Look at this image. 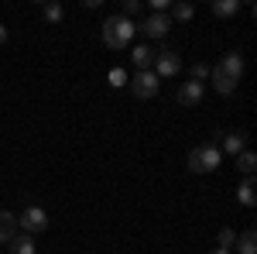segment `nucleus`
<instances>
[{
	"label": "nucleus",
	"mask_w": 257,
	"mask_h": 254,
	"mask_svg": "<svg viewBox=\"0 0 257 254\" xmlns=\"http://www.w3.org/2000/svg\"><path fill=\"white\" fill-rule=\"evenodd\" d=\"M134 31H138L134 21H127L123 14H113V18L103 21V45L113 48V52H120V48H127V45L134 41Z\"/></svg>",
	"instance_id": "f257e3e1"
},
{
	"label": "nucleus",
	"mask_w": 257,
	"mask_h": 254,
	"mask_svg": "<svg viewBox=\"0 0 257 254\" xmlns=\"http://www.w3.org/2000/svg\"><path fill=\"white\" fill-rule=\"evenodd\" d=\"M158 90H161V79L155 76V72H134V79H131V93L138 100L158 97Z\"/></svg>",
	"instance_id": "7ed1b4c3"
},
{
	"label": "nucleus",
	"mask_w": 257,
	"mask_h": 254,
	"mask_svg": "<svg viewBox=\"0 0 257 254\" xmlns=\"http://www.w3.org/2000/svg\"><path fill=\"white\" fill-rule=\"evenodd\" d=\"M134 14H141V0H123V18L131 21Z\"/></svg>",
	"instance_id": "412c9836"
},
{
	"label": "nucleus",
	"mask_w": 257,
	"mask_h": 254,
	"mask_svg": "<svg viewBox=\"0 0 257 254\" xmlns=\"http://www.w3.org/2000/svg\"><path fill=\"white\" fill-rule=\"evenodd\" d=\"M4 41H7V28L0 24V45H4Z\"/></svg>",
	"instance_id": "b1692460"
},
{
	"label": "nucleus",
	"mask_w": 257,
	"mask_h": 254,
	"mask_svg": "<svg viewBox=\"0 0 257 254\" xmlns=\"http://www.w3.org/2000/svg\"><path fill=\"white\" fill-rule=\"evenodd\" d=\"M192 14H196L192 4H175V7H172V18L175 21H192Z\"/></svg>",
	"instance_id": "6ab92c4d"
},
{
	"label": "nucleus",
	"mask_w": 257,
	"mask_h": 254,
	"mask_svg": "<svg viewBox=\"0 0 257 254\" xmlns=\"http://www.w3.org/2000/svg\"><path fill=\"white\" fill-rule=\"evenodd\" d=\"M209 79H213V86H216V93H223V97H230V93L237 90V79H230L226 72H219L216 65L209 69Z\"/></svg>",
	"instance_id": "9d476101"
},
{
	"label": "nucleus",
	"mask_w": 257,
	"mask_h": 254,
	"mask_svg": "<svg viewBox=\"0 0 257 254\" xmlns=\"http://www.w3.org/2000/svg\"><path fill=\"white\" fill-rule=\"evenodd\" d=\"M131 62H134L138 72H151V69H155V48H151V45H138V48L131 52Z\"/></svg>",
	"instance_id": "6e6552de"
},
{
	"label": "nucleus",
	"mask_w": 257,
	"mask_h": 254,
	"mask_svg": "<svg viewBox=\"0 0 257 254\" xmlns=\"http://www.w3.org/2000/svg\"><path fill=\"white\" fill-rule=\"evenodd\" d=\"M18 227L24 234H41V230L48 227V213H45L41 206H28V210L18 216Z\"/></svg>",
	"instance_id": "20e7f679"
},
{
	"label": "nucleus",
	"mask_w": 257,
	"mask_h": 254,
	"mask_svg": "<svg viewBox=\"0 0 257 254\" xmlns=\"http://www.w3.org/2000/svg\"><path fill=\"white\" fill-rule=\"evenodd\" d=\"M216 69H219V72H226L230 79H237V82H240V76H243V55H240V52H230V55L219 62Z\"/></svg>",
	"instance_id": "1a4fd4ad"
},
{
	"label": "nucleus",
	"mask_w": 257,
	"mask_h": 254,
	"mask_svg": "<svg viewBox=\"0 0 257 254\" xmlns=\"http://www.w3.org/2000/svg\"><path fill=\"white\" fill-rule=\"evenodd\" d=\"M237 168L243 172V176H254L257 172V155L254 151H240L237 155Z\"/></svg>",
	"instance_id": "dca6fc26"
},
{
	"label": "nucleus",
	"mask_w": 257,
	"mask_h": 254,
	"mask_svg": "<svg viewBox=\"0 0 257 254\" xmlns=\"http://www.w3.org/2000/svg\"><path fill=\"white\" fill-rule=\"evenodd\" d=\"M237 11H240V0H216L213 4V14L216 18H233Z\"/></svg>",
	"instance_id": "f3484780"
},
{
	"label": "nucleus",
	"mask_w": 257,
	"mask_h": 254,
	"mask_svg": "<svg viewBox=\"0 0 257 254\" xmlns=\"http://www.w3.org/2000/svg\"><path fill=\"white\" fill-rule=\"evenodd\" d=\"M233 244H237V254H257V234L254 230H243Z\"/></svg>",
	"instance_id": "2eb2a0df"
},
{
	"label": "nucleus",
	"mask_w": 257,
	"mask_h": 254,
	"mask_svg": "<svg viewBox=\"0 0 257 254\" xmlns=\"http://www.w3.org/2000/svg\"><path fill=\"white\" fill-rule=\"evenodd\" d=\"M123 82H127V72L123 69H113L110 72V86H123Z\"/></svg>",
	"instance_id": "5701e85b"
},
{
	"label": "nucleus",
	"mask_w": 257,
	"mask_h": 254,
	"mask_svg": "<svg viewBox=\"0 0 257 254\" xmlns=\"http://www.w3.org/2000/svg\"><path fill=\"white\" fill-rule=\"evenodd\" d=\"M202 93H206V90H202V82L189 79V82H182V86H178V103H182V107H199V103H202Z\"/></svg>",
	"instance_id": "0eeeda50"
},
{
	"label": "nucleus",
	"mask_w": 257,
	"mask_h": 254,
	"mask_svg": "<svg viewBox=\"0 0 257 254\" xmlns=\"http://www.w3.org/2000/svg\"><path fill=\"white\" fill-rule=\"evenodd\" d=\"M14 234H18V216L7 213V210H0V244H7Z\"/></svg>",
	"instance_id": "9b49d317"
},
{
	"label": "nucleus",
	"mask_w": 257,
	"mask_h": 254,
	"mask_svg": "<svg viewBox=\"0 0 257 254\" xmlns=\"http://www.w3.org/2000/svg\"><path fill=\"white\" fill-rule=\"evenodd\" d=\"M237 199L243 203V206H254V203H257V186H254V176H247L243 182H240Z\"/></svg>",
	"instance_id": "ddd939ff"
},
{
	"label": "nucleus",
	"mask_w": 257,
	"mask_h": 254,
	"mask_svg": "<svg viewBox=\"0 0 257 254\" xmlns=\"http://www.w3.org/2000/svg\"><path fill=\"white\" fill-rule=\"evenodd\" d=\"M7 244H11V254H35V237L31 234H14Z\"/></svg>",
	"instance_id": "f8f14e48"
},
{
	"label": "nucleus",
	"mask_w": 257,
	"mask_h": 254,
	"mask_svg": "<svg viewBox=\"0 0 257 254\" xmlns=\"http://www.w3.org/2000/svg\"><path fill=\"white\" fill-rule=\"evenodd\" d=\"M192 79H196V82L209 79V65H206V62H196V65H192Z\"/></svg>",
	"instance_id": "aec40b11"
},
{
	"label": "nucleus",
	"mask_w": 257,
	"mask_h": 254,
	"mask_svg": "<svg viewBox=\"0 0 257 254\" xmlns=\"http://www.w3.org/2000/svg\"><path fill=\"white\" fill-rule=\"evenodd\" d=\"M213 254H233V251H223V247H216V251H213Z\"/></svg>",
	"instance_id": "393cba45"
},
{
	"label": "nucleus",
	"mask_w": 257,
	"mask_h": 254,
	"mask_svg": "<svg viewBox=\"0 0 257 254\" xmlns=\"http://www.w3.org/2000/svg\"><path fill=\"white\" fill-rule=\"evenodd\" d=\"M189 168L192 172H213V168H219V148H213V144L192 148L189 151Z\"/></svg>",
	"instance_id": "f03ea898"
},
{
	"label": "nucleus",
	"mask_w": 257,
	"mask_h": 254,
	"mask_svg": "<svg viewBox=\"0 0 257 254\" xmlns=\"http://www.w3.org/2000/svg\"><path fill=\"white\" fill-rule=\"evenodd\" d=\"M178 69H182V55L172 52V48H165V52L155 55V69H151V72L161 79V76H178Z\"/></svg>",
	"instance_id": "39448f33"
},
{
	"label": "nucleus",
	"mask_w": 257,
	"mask_h": 254,
	"mask_svg": "<svg viewBox=\"0 0 257 254\" xmlns=\"http://www.w3.org/2000/svg\"><path fill=\"white\" fill-rule=\"evenodd\" d=\"M168 28H172V18H165V14H151V18L141 24L144 38H151V41H161L165 35H168Z\"/></svg>",
	"instance_id": "423d86ee"
},
{
	"label": "nucleus",
	"mask_w": 257,
	"mask_h": 254,
	"mask_svg": "<svg viewBox=\"0 0 257 254\" xmlns=\"http://www.w3.org/2000/svg\"><path fill=\"white\" fill-rule=\"evenodd\" d=\"M219 148H223L226 155H233V158H237L240 151H243V134H240V131H233V134H223Z\"/></svg>",
	"instance_id": "4468645a"
},
{
	"label": "nucleus",
	"mask_w": 257,
	"mask_h": 254,
	"mask_svg": "<svg viewBox=\"0 0 257 254\" xmlns=\"http://www.w3.org/2000/svg\"><path fill=\"white\" fill-rule=\"evenodd\" d=\"M62 14H65V11H62V4H55V0L41 7V18L48 21V24H59V21H62Z\"/></svg>",
	"instance_id": "a211bd4d"
},
{
	"label": "nucleus",
	"mask_w": 257,
	"mask_h": 254,
	"mask_svg": "<svg viewBox=\"0 0 257 254\" xmlns=\"http://www.w3.org/2000/svg\"><path fill=\"white\" fill-rule=\"evenodd\" d=\"M233 240H237L233 230H219V247H223V251H230V247H233Z\"/></svg>",
	"instance_id": "4be33fe9"
}]
</instances>
